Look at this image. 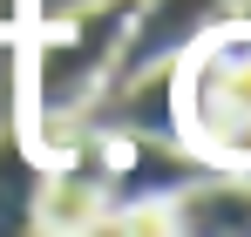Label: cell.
Here are the masks:
<instances>
[{
    "instance_id": "cell-1",
    "label": "cell",
    "mask_w": 251,
    "mask_h": 237,
    "mask_svg": "<svg viewBox=\"0 0 251 237\" xmlns=\"http://www.w3.org/2000/svg\"><path fill=\"white\" fill-rule=\"evenodd\" d=\"M136 0H88L61 21H41L21 41V142L41 163H61L82 136V116L102 102L109 68L123 54V27Z\"/></svg>"
},
{
    "instance_id": "cell-4",
    "label": "cell",
    "mask_w": 251,
    "mask_h": 237,
    "mask_svg": "<svg viewBox=\"0 0 251 237\" xmlns=\"http://www.w3.org/2000/svg\"><path fill=\"white\" fill-rule=\"evenodd\" d=\"M176 237H251V176L245 169H197L170 197Z\"/></svg>"
},
{
    "instance_id": "cell-3",
    "label": "cell",
    "mask_w": 251,
    "mask_h": 237,
    "mask_svg": "<svg viewBox=\"0 0 251 237\" xmlns=\"http://www.w3.org/2000/svg\"><path fill=\"white\" fill-rule=\"evenodd\" d=\"M224 14H231V0H136L129 27H123V54H116L102 95H123V88H136L150 75H170Z\"/></svg>"
},
{
    "instance_id": "cell-5",
    "label": "cell",
    "mask_w": 251,
    "mask_h": 237,
    "mask_svg": "<svg viewBox=\"0 0 251 237\" xmlns=\"http://www.w3.org/2000/svg\"><path fill=\"white\" fill-rule=\"evenodd\" d=\"M102 210H109V197H102V183H95V169H88L82 156H61V163L41 169V224L54 237L88 231Z\"/></svg>"
},
{
    "instance_id": "cell-6",
    "label": "cell",
    "mask_w": 251,
    "mask_h": 237,
    "mask_svg": "<svg viewBox=\"0 0 251 237\" xmlns=\"http://www.w3.org/2000/svg\"><path fill=\"white\" fill-rule=\"evenodd\" d=\"M75 237H129V231H123V217H116V210H102V217H95L88 231H75Z\"/></svg>"
},
{
    "instance_id": "cell-2",
    "label": "cell",
    "mask_w": 251,
    "mask_h": 237,
    "mask_svg": "<svg viewBox=\"0 0 251 237\" xmlns=\"http://www.w3.org/2000/svg\"><path fill=\"white\" fill-rule=\"evenodd\" d=\"M251 129V27L224 14L176 68H170V136L217 169L231 136Z\"/></svg>"
}]
</instances>
